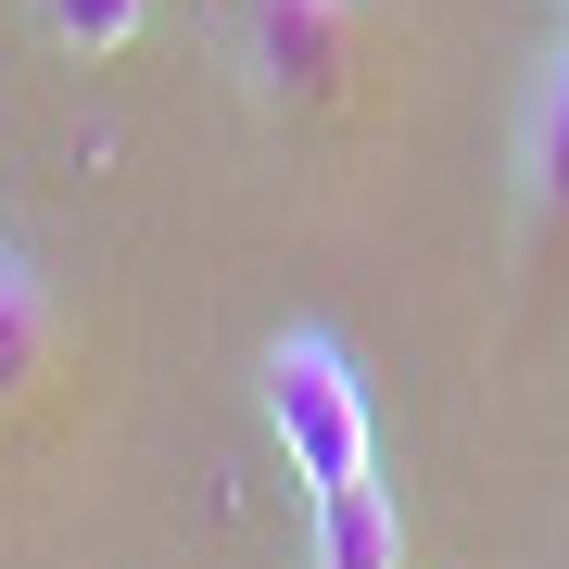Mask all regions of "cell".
<instances>
[{"label":"cell","instance_id":"2","mask_svg":"<svg viewBox=\"0 0 569 569\" xmlns=\"http://www.w3.org/2000/svg\"><path fill=\"white\" fill-rule=\"evenodd\" d=\"M355 39H367V13L355 0H241V77H253V102H342L355 89Z\"/></svg>","mask_w":569,"mask_h":569},{"label":"cell","instance_id":"5","mask_svg":"<svg viewBox=\"0 0 569 569\" xmlns=\"http://www.w3.org/2000/svg\"><path fill=\"white\" fill-rule=\"evenodd\" d=\"M519 178H531V203H545L569 228V39L545 51V77H531V127H519Z\"/></svg>","mask_w":569,"mask_h":569},{"label":"cell","instance_id":"1","mask_svg":"<svg viewBox=\"0 0 569 569\" xmlns=\"http://www.w3.org/2000/svg\"><path fill=\"white\" fill-rule=\"evenodd\" d=\"M253 380H266V430H279V456H291V481H305V507H329V493H355V481H380V418H367V380H355V355L329 342V329H279Z\"/></svg>","mask_w":569,"mask_h":569},{"label":"cell","instance_id":"4","mask_svg":"<svg viewBox=\"0 0 569 569\" xmlns=\"http://www.w3.org/2000/svg\"><path fill=\"white\" fill-rule=\"evenodd\" d=\"M39 380H51V291L26 253H0V406H26Z\"/></svg>","mask_w":569,"mask_h":569},{"label":"cell","instance_id":"3","mask_svg":"<svg viewBox=\"0 0 569 569\" xmlns=\"http://www.w3.org/2000/svg\"><path fill=\"white\" fill-rule=\"evenodd\" d=\"M317 569H406V507L392 481H355L317 507Z\"/></svg>","mask_w":569,"mask_h":569},{"label":"cell","instance_id":"6","mask_svg":"<svg viewBox=\"0 0 569 569\" xmlns=\"http://www.w3.org/2000/svg\"><path fill=\"white\" fill-rule=\"evenodd\" d=\"M26 13H39V39H51V51L102 63V51H127V39L152 26V0H26Z\"/></svg>","mask_w":569,"mask_h":569}]
</instances>
